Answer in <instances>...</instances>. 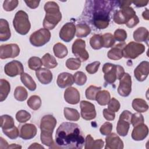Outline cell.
<instances>
[{
	"instance_id": "6da1fadb",
	"label": "cell",
	"mask_w": 149,
	"mask_h": 149,
	"mask_svg": "<svg viewBox=\"0 0 149 149\" xmlns=\"http://www.w3.org/2000/svg\"><path fill=\"white\" fill-rule=\"evenodd\" d=\"M84 142L83 132L77 123L63 122L56 130L55 145L57 148L80 149Z\"/></svg>"
},
{
	"instance_id": "7a4b0ae2",
	"label": "cell",
	"mask_w": 149,
	"mask_h": 149,
	"mask_svg": "<svg viewBox=\"0 0 149 149\" xmlns=\"http://www.w3.org/2000/svg\"><path fill=\"white\" fill-rule=\"evenodd\" d=\"M91 9V24L98 29H104L109 24V13L112 10L114 1H93Z\"/></svg>"
},
{
	"instance_id": "3957f363",
	"label": "cell",
	"mask_w": 149,
	"mask_h": 149,
	"mask_svg": "<svg viewBox=\"0 0 149 149\" xmlns=\"http://www.w3.org/2000/svg\"><path fill=\"white\" fill-rule=\"evenodd\" d=\"M56 119L52 115H46L41 119L40 127L41 129L40 139L42 144L51 147L54 145L52 133L56 125Z\"/></svg>"
},
{
	"instance_id": "277c9868",
	"label": "cell",
	"mask_w": 149,
	"mask_h": 149,
	"mask_svg": "<svg viewBox=\"0 0 149 149\" xmlns=\"http://www.w3.org/2000/svg\"><path fill=\"white\" fill-rule=\"evenodd\" d=\"M45 16L43 20V27L47 30H52L61 20L62 14L58 5L54 1H48L44 5Z\"/></svg>"
},
{
	"instance_id": "5b68a950",
	"label": "cell",
	"mask_w": 149,
	"mask_h": 149,
	"mask_svg": "<svg viewBox=\"0 0 149 149\" xmlns=\"http://www.w3.org/2000/svg\"><path fill=\"white\" fill-rule=\"evenodd\" d=\"M113 21L118 24H126L129 28H133L139 23L138 16L133 8L126 6L116 10L113 16Z\"/></svg>"
},
{
	"instance_id": "8992f818",
	"label": "cell",
	"mask_w": 149,
	"mask_h": 149,
	"mask_svg": "<svg viewBox=\"0 0 149 149\" xmlns=\"http://www.w3.org/2000/svg\"><path fill=\"white\" fill-rule=\"evenodd\" d=\"M102 70L104 73L105 81L108 84H113L117 79L119 80L125 73L122 66L111 63H105Z\"/></svg>"
},
{
	"instance_id": "52a82bcc",
	"label": "cell",
	"mask_w": 149,
	"mask_h": 149,
	"mask_svg": "<svg viewBox=\"0 0 149 149\" xmlns=\"http://www.w3.org/2000/svg\"><path fill=\"white\" fill-rule=\"evenodd\" d=\"M13 27L17 33L21 35H26L30 30L31 24L28 15L23 10L17 11L13 20Z\"/></svg>"
},
{
	"instance_id": "ba28073f",
	"label": "cell",
	"mask_w": 149,
	"mask_h": 149,
	"mask_svg": "<svg viewBox=\"0 0 149 149\" xmlns=\"http://www.w3.org/2000/svg\"><path fill=\"white\" fill-rule=\"evenodd\" d=\"M51 38V33L46 29H41L33 33L30 36V42L34 47H39L47 44Z\"/></svg>"
},
{
	"instance_id": "9c48e42d",
	"label": "cell",
	"mask_w": 149,
	"mask_h": 149,
	"mask_svg": "<svg viewBox=\"0 0 149 149\" xmlns=\"http://www.w3.org/2000/svg\"><path fill=\"white\" fill-rule=\"evenodd\" d=\"M145 51V46L143 44L130 41L123 49V56L128 59H135Z\"/></svg>"
},
{
	"instance_id": "30bf717a",
	"label": "cell",
	"mask_w": 149,
	"mask_h": 149,
	"mask_svg": "<svg viewBox=\"0 0 149 149\" xmlns=\"http://www.w3.org/2000/svg\"><path fill=\"white\" fill-rule=\"evenodd\" d=\"M132 113L127 111H123L120 115L116 126V131L120 136H126L129 132Z\"/></svg>"
},
{
	"instance_id": "8fae6325",
	"label": "cell",
	"mask_w": 149,
	"mask_h": 149,
	"mask_svg": "<svg viewBox=\"0 0 149 149\" xmlns=\"http://www.w3.org/2000/svg\"><path fill=\"white\" fill-rule=\"evenodd\" d=\"M72 53L81 62L87 61L89 58V54L86 49V42L81 39H76L72 47Z\"/></svg>"
},
{
	"instance_id": "7c38bea8",
	"label": "cell",
	"mask_w": 149,
	"mask_h": 149,
	"mask_svg": "<svg viewBox=\"0 0 149 149\" xmlns=\"http://www.w3.org/2000/svg\"><path fill=\"white\" fill-rule=\"evenodd\" d=\"M20 54V48L16 44H3L0 47V58H14Z\"/></svg>"
},
{
	"instance_id": "4fadbf2b",
	"label": "cell",
	"mask_w": 149,
	"mask_h": 149,
	"mask_svg": "<svg viewBox=\"0 0 149 149\" xmlns=\"http://www.w3.org/2000/svg\"><path fill=\"white\" fill-rule=\"evenodd\" d=\"M132 91V79L130 75L125 73L119 79V85L118 88V94L122 97H127Z\"/></svg>"
},
{
	"instance_id": "5bb4252c",
	"label": "cell",
	"mask_w": 149,
	"mask_h": 149,
	"mask_svg": "<svg viewBox=\"0 0 149 149\" xmlns=\"http://www.w3.org/2000/svg\"><path fill=\"white\" fill-rule=\"evenodd\" d=\"M81 109V116L83 119L90 120L96 116L95 106L93 104L87 101H81L80 103Z\"/></svg>"
},
{
	"instance_id": "9a60e30c",
	"label": "cell",
	"mask_w": 149,
	"mask_h": 149,
	"mask_svg": "<svg viewBox=\"0 0 149 149\" xmlns=\"http://www.w3.org/2000/svg\"><path fill=\"white\" fill-rule=\"evenodd\" d=\"M4 72L9 77H15L24 72V68L20 62L14 60L5 65Z\"/></svg>"
},
{
	"instance_id": "2e32d148",
	"label": "cell",
	"mask_w": 149,
	"mask_h": 149,
	"mask_svg": "<svg viewBox=\"0 0 149 149\" xmlns=\"http://www.w3.org/2000/svg\"><path fill=\"white\" fill-rule=\"evenodd\" d=\"M76 31V29L74 24L71 22H68L60 30L59 37L65 42H70L74 38Z\"/></svg>"
},
{
	"instance_id": "e0dca14e",
	"label": "cell",
	"mask_w": 149,
	"mask_h": 149,
	"mask_svg": "<svg viewBox=\"0 0 149 149\" xmlns=\"http://www.w3.org/2000/svg\"><path fill=\"white\" fill-rule=\"evenodd\" d=\"M105 149H122L123 142L115 133H109L105 138Z\"/></svg>"
},
{
	"instance_id": "ac0fdd59",
	"label": "cell",
	"mask_w": 149,
	"mask_h": 149,
	"mask_svg": "<svg viewBox=\"0 0 149 149\" xmlns=\"http://www.w3.org/2000/svg\"><path fill=\"white\" fill-rule=\"evenodd\" d=\"M149 63L148 61H142L134 70V76L139 81H144L148 75Z\"/></svg>"
},
{
	"instance_id": "d6986e66",
	"label": "cell",
	"mask_w": 149,
	"mask_h": 149,
	"mask_svg": "<svg viewBox=\"0 0 149 149\" xmlns=\"http://www.w3.org/2000/svg\"><path fill=\"white\" fill-rule=\"evenodd\" d=\"M37 132V127L34 124L26 123L20 127L19 136L23 140H30L36 136Z\"/></svg>"
},
{
	"instance_id": "ffe728a7",
	"label": "cell",
	"mask_w": 149,
	"mask_h": 149,
	"mask_svg": "<svg viewBox=\"0 0 149 149\" xmlns=\"http://www.w3.org/2000/svg\"><path fill=\"white\" fill-rule=\"evenodd\" d=\"M148 128L144 123L140 124L134 127L132 132V138L135 141H141L147 136Z\"/></svg>"
},
{
	"instance_id": "44dd1931",
	"label": "cell",
	"mask_w": 149,
	"mask_h": 149,
	"mask_svg": "<svg viewBox=\"0 0 149 149\" xmlns=\"http://www.w3.org/2000/svg\"><path fill=\"white\" fill-rule=\"evenodd\" d=\"M80 93L74 87H69L64 92V99L70 104H77L80 101Z\"/></svg>"
},
{
	"instance_id": "7402d4cb",
	"label": "cell",
	"mask_w": 149,
	"mask_h": 149,
	"mask_svg": "<svg viewBox=\"0 0 149 149\" xmlns=\"http://www.w3.org/2000/svg\"><path fill=\"white\" fill-rule=\"evenodd\" d=\"M73 76L68 72L61 73L56 80V84L61 88H65L66 87H70L74 83Z\"/></svg>"
},
{
	"instance_id": "603a6c76",
	"label": "cell",
	"mask_w": 149,
	"mask_h": 149,
	"mask_svg": "<svg viewBox=\"0 0 149 149\" xmlns=\"http://www.w3.org/2000/svg\"><path fill=\"white\" fill-rule=\"evenodd\" d=\"M36 76L39 81L42 84L50 83L53 78L52 72L45 68H40L36 71Z\"/></svg>"
},
{
	"instance_id": "cb8c5ba5",
	"label": "cell",
	"mask_w": 149,
	"mask_h": 149,
	"mask_svg": "<svg viewBox=\"0 0 149 149\" xmlns=\"http://www.w3.org/2000/svg\"><path fill=\"white\" fill-rule=\"evenodd\" d=\"M125 45V42H122L113 47L108 52V58L112 60L120 59L123 57V49Z\"/></svg>"
},
{
	"instance_id": "d4e9b609",
	"label": "cell",
	"mask_w": 149,
	"mask_h": 149,
	"mask_svg": "<svg viewBox=\"0 0 149 149\" xmlns=\"http://www.w3.org/2000/svg\"><path fill=\"white\" fill-rule=\"evenodd\" d=\"M11 36V33L8 22L4 19H0V41H5L8 40Z\"/></svg>"
},
{
	"instance_id": "484cf974",
	"label": "cell",
	"mask_w": 149,
	"mask_h": 149,
	"mask_svg": "<svg viewBox=\"0 0 149 149\" xmlns=\"http://www.w3.org/2000/svg\"><path fill=\"white\" fill-rule=\"evenodd\" d=\"M148 37V31L144 27H140L133 32V38L136 42H147Z\"/></svg>"
},
{
	"instance_id": "4316f807",
	"label": "cell",
	"mask_w": 149,
	"mask_h": 149,
	"mask_svg": "<svg viewBox=\"0 0 149 149\" xmlns=\"http://www.w3.org/2000/svg\"><path fill=\"white\" fill-rule=\"evenodd\" d=\"M20 80L23 84L30 91H34L37 85L31 76L27 73H23L20 74Z\"/></svg>"
},
{
	"instance_id": "83f0119b",
	"label": "cell",
	"mask_w": 149,
	"mask_h": 149,
	"mask_svg": "<svg viewBox=\"0 0 149 149\" xmlns=\"http://www.w3.org/2000/svg\"><path fill=\"white\" fill-rule=\"evenodd\" d=\"M132 107L136 112L141 113L146 112L148 109V105L144 100L141 98H135L132 104Z\"/></svg>"
},
{
	"instance_id": "f1b7e54d",
	"label": "cell",
	"mask_w": 149,
	"mask_h": 149,
	"mask_svg": "<svg viewBox=\"0 0 149 149\" xmlns=\"http://www.w3.org/2000/svg\"><path fill=\"white\" fill-rule=\"evenodd\" d=\"M10 91V85L8 81L1 79L0 80V101H3Z\"/></svg>"
},
{
	"instance_id": "f546056e",
	"label": "cell",
	"mask_w": 149,
	"mask_h": 149,
	"mask_svg": "<svg viewBox=\"0 0 149 149\" xmlns=\"http://www.w3.org/2000/svg\"><path fill=\"white\" fill-rule=\"evenodd\" d=\"M95 100L100 105H107L111 100L110 93L107 90H100L95 97Z\"/></svg>"
},
{
	"instance_id": "4dcf8cb0",
	"label": "cell",
	"mask_w": 149,
	"mask_h": 149,
	"mask_svg": "<svg viewBox=\"0 0 149 149\" xmlns=\"http://www.w3.org/2000/svg\"><path fill=\"white\" fill-rule=\"evenodd\" d=\"M53 51L56 57L62 59L67 56L68 51L67 47L61 42H58L54 45Z\"/></svg>"
},
{
	"instance_id": "1f68e13d",
	"label": "cell",
	"mask_w": 149,
	"mask_h": 149,
	"mask_svg": "<svg viewBox=\"0 0 149 149\" xmlns=\"http://www.w3.org/2000/svg\"><path fill=\"white\" fill-rule=\"evenodd\" d=\"M42 65L48 69H52L58 65L55 58L49 53L45 54L41 58Z\"/></svg>"
},
{
	"instance_id": "d6a6232c",
	"label": "cell",
	"mask_w": 149,
	"mask_h": 149,
	"mask_svg": "<svg viewBox=\"0 0 149 149\" xmlns=\"http://www.w3.org/2000/svg\"><path fill=\"white\" fill-rule=\"evenodd\" d=\"M76 35L79 38L86 37L91 33L90 27L86 23L77 24L76 26Z\"/></svg>"
},
{
	"instance_id": "836d02e7",
	"label": "cell",
	"mask_w": 149,
	"mask_h": 149,
	"mask_svg": "<svg viewBox=\"0 0 149 149\" xmlns=\"http://www.w3.org/2000/svg\"><path fill=\"white\" fill-rule=\"evenodd\" d=\"M1 127L2 130H7L15 126L13 118L8 115H3L1 116Z\"/></svg>"
},
{
	"instance_id": "e575fe53",
	"label": "cell",
	"mask_w": 149,
	"mask_h": 149,
	"mask_svg": "<svg viewBox=\"0 0 149 149\" xmlns=\"http://www.w3.org/2000/svg\"><path fill=\"white\" fill-rule=\"evenodd\" d=\"M63 112L65 118L68 120L77 121L80 119V114L76 109L65 107Z\"/></svg>"
},
{
	"instance_id": "d590c367",
	"label": "cell",
	"mask_w": 149,
	"mask_h": 149,
	"mask_svg": "<svg viewBox=\"0 0 149 149\" xmlns=\"http://www.w3.org/2000/svg\"><path fill=\"white\" fill-rule=\"evenodd\" d=\"M27 105L33 110H38L41 105V100L37 95H31L27 100Z\"/></svg>"
},
{
	"instance_id": "8d00e7d4",
	"label": "cell",
	"mask_w": 149,
	"mask_h": 149,
	"mask_svg": "<svg viewBox=\"0 0 149 149\" xmlns=\"http://www.w3.org/2000/svg\"><path fill=\"white\" fill-rule=\"evenodd\" d=\"M14 97L19 101L26 100L28 96V93L26 88L22 86H17L14 91Z\"/></svg>"
},
{
	"instance_id": "74e56055",
	"label": "cell",
	"mask_w": 149,
	"mask_h": 149,
	"mask_svg": "<svg viewBox=\"0 0 149 149\" xmlns=\"http://www.w3.org/2000/svg\"><path fill=\"white\" fill-rule=\"evenodd\" d=\"M101 40L102 46L104 48L112 47L115 42V40L113 36L109 33H105L101 36Z\"/></svg>"
},
{
	"instance_id": "f35d334b",
	"label": "cell",
	"mask_w": 149,
	"mask_h": 149,
	"mask_svg": "<svg viewBox=\"0 0 149 149\" xmlns=\"http://www.w3.org/2000/svg\"><path fill=\"white\" fill-rule=\"evenodd\" d=\"M42 65V61L39 57L32 56L28 61V66L31 70L36 71L40 69Z\"/></svg>"
},
{
	"instance_id": "ab89813d",
	"label": "cell",
	"mask_w": 149,
	"mask_h": 149,
	"mask_svg": "<svg viewBox=\"0 0 149 149\" xmlns=\"http://www.w3.org/2000/svg\"><path fill=\"white\" fill-rule=\"evenodd\" d=\"M101 90V87H97L93 85L89 86L86 90V98L90 100H95V97L97 95V94Z\"/></svg>"
},
{
	"instance_id": "60d3db41",
	"label": "cell",
	"mask_w": 149,
	"mask_h": 149,
	"mask_svg": "<svg viewBox=\"0 0 149 149\" xmlns=\"http://www.w3.org/2000/svg\"><path fill=\"white\" fill-rule=\"evenodd\" d=\"M90 44L94 49H100L102 46L101 36L100 34H94L90 39Z\"/></svg>"
},
{
	"instance_id": "b9f144b4",
	"label": "cell",
	"mask_w": 149,
	"mask_h": 149,
	"mask_svg": "<svg viewBox=\"0 0 149 149\" xmlns=\"http://www.w3.org/2000/svg\"><path fill=\"white\" fill-rule=\"evenodd\" d=\"M81 66V61L77 58H70L66 60V66L70 70H77Z\"/></svg>"
},
{
	"instance_id": "7bdbcfd3",
	"label": "cell",
	"mask_w": 149,
	"mask_h": 149,
	"mask_svg": "<svg viewBox=\"0 0 149 149\" xmlns=\"http://www.w3.org/2000/svg\"><path fill=\"white\" fill-rule=\"evenodd\" d=\"M74 81L78 86L84 85L87 81V76L84 73L81 71H78L73 75Z\"/></svg>"
},
{
	"instance_id": "ee69618b",
	"label": "cell",
	"mask_w": 149,
	"mask_h": 149,
	"mask_svg": "<svg viewBox=\"0 0 149 149\" xmlns=\"http://www.w3.org/2000/svg\"><path fill=\"white\" fill-rule=\"evenodd\" d=\"M30 118V113L25 110H20L16 114V119L20 123H24L28 121Z\"/></svg>"
},
{
	"instance_id": "f6af8a7d",
	"label": "cell",
	"mask_w": 149,
	"mask_h": 149,
	"mask_svg": "<svg viewBox=\"0 0 149 149\" xmlns=\"http://www.w3.org/2000/svg\"><path fill=\"white\" fill-rule=\"evenodd\" d=\"M3 133L9 139H15L19 136V131L17 127L14 126L12 128L7 130H2Z\"/></svg>"
},
{
	"instance_id": "bcb514c9",
	"label": "cell",
	"mask_w": 149,
	"mask_h": 149,
	"mask_svg": "<svg viewBox=\"0 0 149 149\" xmlns=\"http://www.w3.org/2000/svg\"><path fill=\"white\" fill-rule=\"evenodd\" d=\"M144 119L143 116L139 112H136L132 114L131 117V123L134 127L141 123H144Z\"/></svg>"
},
{
	"instance_id": "7dc6e473",
	"label": "cell",
	"mask_w": 149,
	"mask_h": 149,
	"mask_svg": "<svg viewBox=\"0 0 149 149\" xmlns=\"http://www.w3.org/2000/svg\"><path fill=\"white\" fill-rule=\"evenodd\" d=\"M18 3L19 1L17 0L5 1L3 3V8L6 11H12L17 6Z\"/></svg>"
},
{
	"instance_id": "c3c4849f",
	"label": "cell",
	"mask_w": 149,
	"mask_h": 149,
	"mask_svg": "<svg viewBox=\"0 0 149 149\" xmlns=\"http://www.w3.org/2000/svg\"><path fill=\"white\" fill-rule=\"evenodd\" d=\"M113 37L115 40L120 42H124L127 38V33L123 29H118L115 31Z\"/></svg>"
},
{
	"instance_id": "681fc988",
	"label": "cell",
	"mask_w": 149,
	"mask_h": 149,
	"mask_svg": "<svg viewBox=\"0 0 149 149\" xmlns=\"http://www.w3.org/2000/svg\"><path fill=\"white\" fill-rule=\"evenodd\" d=\"M100 65V62L95 61L93 63L88 64L86 67V70L89 74H94L98 71Z\"/></svg>"
},
{
	"instance_id": "f907efd6",
	"label": "cell",
	"mask_w": 149,
	"mask_h": 149,
	"mask_svg": "<svg viewBox=\"0 0 149 149\" xmlns=\"http://www.w3.org/2000/svg\"><path fill=\"white\" fill-rule=\"evenodd\" d=\"M112 124L109 122H105L100 128V133L104 136H107L111 133L112 130Z\"/></svg>"
},
{
	"instance_id": "816d5d0a",
	"label": "cell",
	"mask_w": 149,
	"mask_h": 149,
	"mask_svg": "<svg viewBox=\"0 0 149 149\" xmlns=\"http://www.w3.org/2000/svg\"><path fill=\"white\" fill-rule=\"evenodd\" d=\"M108 104V109L114 112H118L120 109V104L119 101L115 98H112Z\"/></svg>"
},
{
	"instance_id": "f5cc1de1",
	"label": "cell",
	"mask_w": 149,
	"mask_h": 149,
	"mask_svg": "<svg viewBox=\"0 0 149 149\" xmlns=\"http://www.w3.org/2000/svg\"><path fill=\"white\" fill-rule=\"evenodd\" d=\"M103 115L105 119L107 120H113L115 118V113L114 112L111 111L108 108L104 109L103 110Z\"/></svg>"
},
{
	"instance_id": "db71d44e",
	"label": "cell",
	"mask_w": 149,
	"mask_h": 149,
	"mask_svg": "<svg viewBox=\"0 0 149 149\" xmlns=\"http://www.w3.org/2000/svg\"><path fill=\"white\" fill-rule=\"evenodd\" d=\"M24 2L26 3L27 6L31 9L37 8L40 2V1H24Z\"/></svg>"
},
{
	"instance_id": "11a10c76",
	"label": "cell",
	"mask_w": 149,
	"mask_h": 149,
	"mask_svg": "<svg viewBox=\"0 0 149 149\" xmlns=\"http://www.w3.org/2000/svg\"><path fill=\"white\" fill-rule=\"evenodd\" d=\"M132 3H133L137 7H143L147 5L148 1H132Z\"/></svg>"
},
{
	"instance_id": "9f6ffc18",
	"label": "cell",
	"mask_w": 149,
	"mask_h": 149,
	"mask_svg": "<svg viewBox=\"0 0 149 149\" xmlns=\"http://www.w3.org/2000/svg\"><path fill=\"white\" fill-rule=\"evenodd\" d=\"M117 2L120 8L126 6H130V5L132 3V1H118Z\"/></svg>"
},
{
	"instance_id": "6f0895ef",
	"label": "cell",
	"mask_w": 149,
	"mask_h": 149,
	"mask_svg": "<svg viewBox=\"0 0 149 149\" xmlns=\"http://www.w3.org/2000/svg\"><path fill=\"white\" fill-rule=\"evenodd\" d=\"M0 139H1L0 148H8L9 146L7 141L5 139H3L2 137H1Z\"/></svg>"
},
{
	"instance_id": "680465c9",
	"label": "cell",
	"mask_w": 149,
	"mask_h": 149,
	"mask_svg": "<svg viewBox=\"0 0 149 149\" xmlns=\"http://www.w3.org/2000/svg\"><path fill=\"white\" fill-rule=\"evenodd\" d=\"M29 148H44V147L38 143H34L30 146L29 147Z\"/></svg>"
},
{
	"instance_id": "91938a15",
	"label": "cell",
	"mask_w": 149,
	"mask_h": 149,
	"mask_svg": "<svg viewBox=\"0 0 149 149\" xmlns=\"http://www.w3.org/2000/svg\"><path fill=\"white\" fill-rule=\"evenodd\" d=\"M142 16L144 19H146L147 20H149V15H148V9H146V10L143 12Z\"/></svg>"
},
{
	"instance_id": "94428289",
	"label": "cell",
	"mask_w": 149,
	"mask_h": 149,
	"mask_svg": "<svg viewBox=\"0 0 149 149\" xmlns=\"http://www.w3.org/2000/svg\"><path fill=\"white\" fill-rule=\"evenodd\" d=\"M21 148L22 146H19L18 144H12L10 146H9L8 148Z\"/></svg>"
}]
</instances>
